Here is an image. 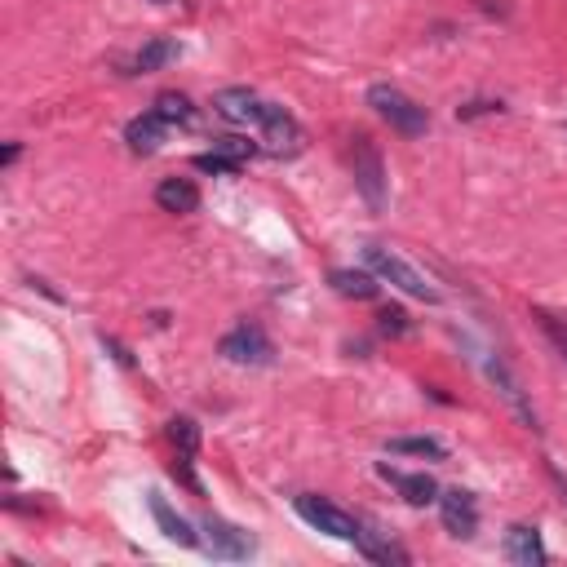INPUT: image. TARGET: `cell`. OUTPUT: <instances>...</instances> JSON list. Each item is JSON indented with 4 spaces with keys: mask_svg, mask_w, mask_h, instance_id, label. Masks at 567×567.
Returning <instances> with one entry per match:
<instances>
[{
    "mask_svg": "<svg viewBox=\"0 0 567 567\" xmlns=\"http://www.w3.org/2000/svg\"><path fill=\"white\" fill-rule=\"evenodd\" d=\"M364 266L377 275V280L395 284L399 293L417 297V302H430V306L439 302V288L430 284L426 275H421L412 262H404V257H399V253H390V249H381V244H368V249H364Z\"/></svg>",
    "mask_w": 567,
    "mask_h": 567,
    "instance_id": "cell-1",
    "label": "cell"
},
{
    "mask_svg": "<svg viewBox=\"0 0 567 567\" xmlns=\"http://www.w3.org/2000/svg\"><path fill=\"white\" fill-rule=\"evenodd\" d=\"M368 107H373L395 133H404V138H421V133L430 129L426 107H417V102H412L404 89H395V85H373V89H368Z\"/></svg>",
    "mask_w": 567,
    "mask_h": 567,
    "instance_id": "cell-2",
    "label": "cell"
},
{
    "mask_svg": "<svg viewBox=\"0 0 567 567\" xmlns=\"http://www.w3.org/2000/svg\"><path fill=\"white\" fill-rule=\"evenodd\" d=\"M350 169H355V187L368 200V209H386V164H381L373 138H364V133L350 142Z\"/></svg>",
    "mask_w": 567,
    "mask_h": 567,
    "instance_id": "cell-3",
    "label": "cell"
},
{
    "mask_svg": "<svg viewBox=\"0 0 567 567\" xmlns=\"http://www.w3.org/2000/svg\"><path fill=\"white\" fill-rule=\"evenodd\" d=\"M297 514H302L306 523H311L315 532H324V536H337V541H355L359 528L364 523L355 519V514H346L342 505H333L328 497H315V492H306V497H297Z\"/></svg>",
    "mask_w": 567,
    "mask_h": 567,
    "instance_id": "cell-4",
    "label": "cell"
},
{
    "mask_svg": "<svg viewBox=\"0 0 567 567\" xmlns=\"http://www.w3.org/2000/svg\"><path fill=\"white\" fill-rule=\"evenodd\" d=\"M257 133H262V147L271 151V156H297L302 142H306V133L293 120V111L275 107V102H266L262 120H257Z\"/></svg>",
    "mask_w": 567,
    "mask_h": 567,
    "instance_id": "cell-5",
    "label": "cell"
},
{
    "mask_svg": "<svg viewBox=\"0 0 567 567\" xmlns=\"http://www.w3.org/2000/svg\"><path fill=\"white\" fill-rule=\"evenodd\" d=\"M218 350L231 364H244V368H262V364H271L275 359V346H271V337L262 333L257 324H240V328H231V333L218 342Z\"/></svg>",
    "mask_w": 567,
    "mask_h": 567,
    "instance_id": "cell-6",
    "label": "cell"
},
{
    "mask_svg": "<svg viewBox=\"0 0 567 567\" xmlns=\"http://www.w3.org/2000/svg\"><path fill=\"white\" fill-rule=\"evenodd\" d=\"M204 550L213 554V559H231V563H240V559H253L257 554V541L244 528H235V523H226L218 519V514H209L204 519Z\"/></svg>",
    "mask_w": 567,
    "mask_h": 567,
    "instance_id": "cell-7",
    "label": "cell"
},
{
    "mask_svg": "<svg viewBox=\"0 0 567 567\" xmlns=\"http://www.w3.org/2000/svg\"><path fill=\"white\" fill-rule=\"evenodd\" d=\"M439 519L457 541H470L479 532V505H474L470 492L448 488V492H439Z\"/></svg>",
    "mask_w": 567,
    "mask_h": 567,
    "instance_id": "cell-8",
    "label": "cell"
},
{
    "mask_svg": "<svg viewBox=\"0 0 567 567\" xmlns=\"http://www.w3.org/2000/svg\"><path fill=\"white\" fill-rule=\"evenodd\" d=\"M213 111H218L226 125H257L262 111H266V102L257 98L253 89L235 85V89H218V94H213Z\"/></svg>",
    "mask_w": 567,
    "mask_h": 567,
    "instance_id": "cell-9",
    "label": "cell"
},
{
    "mask_svg": "<svg viewBox=\"0 0 567 567\" xmlns=\"http://www.w3.org/2000/svg\"><path fill=\"white\" fill-rule=\"evenodd\" d=\"M505 559L510 563H519V567H541L550 554H545V541H541V532L532 528V523H514L510 532H505Z\"/></svg>",
    "mask_w": 567,
    "mask_h": 567,
    "instance_id": "cell-10",
    "label": "cell"
},
{
    "mask_svg": "<svg viewBox=\"0 0 567 567\" xmlns=\"http://www.w3.org/2000/svg\"><path fill=\"white\" fill-rule=\"evenodd\" d=\"M377 474L386 483H395L399 497H404L408 505H435L439 501V483L430 479V474H404V470H395V466H377Z\"/></svg>",
    "mask_w": 567,
    "mask_h": 567,
    "instance_id": "cell-11",
    "label": "cell"
},
{
    "mask_svg": "<svg viewBox=\"0 0 567 567\" xmlns=\"http://www.w3.org/2000/svg\"><path fill=\"white\" fill-rule=\"evenodd\" d=\"M164 138H169V120H160L156 111H147V116L129 120V129H125L129 151H138V156H156V151L164 147Z\"/></svg>",
    "mask_w": 567,
    "mask_h": 567,
    "instance_id": "cell-12",
    "label": "cell"
},
{
    "mask_svg": "<svg viewBox=\"0 0 567 567\" xmlns=\"http://www.w3.org/2000/svg\"><path fill=\"white\" fill-rule=\"evenodd\" d=\"M147 505H151V519L160 523V532L169 536L173 545H187V550H191V545H200V532H195L191 523L182 519V514H178V510H173L169 501L160 497V492H151V497H147Z\"/></svg>",
    "mask_w": 567,
    "mask_h": 567,
    "instance_id": "cell-13",
    "label": "cell"
},
{
    "mask_svg": "<svg viewBox=\"0 0 567 567\" xmlns=\"http://www.w3.org/2000/svg\"><path fill=\"white\" fill-rule=\"evenodd\" d=\"M156 204L164 213H195L200 209V187L191 178H164L156 187Z\"/></svg>",
    "mask_w": 567,
    "mask_h": 567,
    "instance_id": "cell-14",
    "label": "cell"
},
{
    "mask_svg": "<svg viewBox=\"0 0 567 567\" xmlns=\"http://www.w3.org/2000/svg\"><path fill=\"white\" fill-rule=\"evenodd\" d=\"M355 545H359V554L364 559H373V563H395V567H404L408 563V550L404 545H395L386 532H377V528H359V536H355Z\"/></svg>",
    "mask_w": 567,
    "mask_h": 567,
    "instance_id": "cell-15",
    "label": "cell"
},
{
    "mask_svg": "<svg viewBox=\"0 0 567 567\" xmlns=\"http://www.w3.org/2000/svg\"><path fill=\"white\" fill-rule=\"evenodd\" d=\"M488 377H492V381H497V390H501V395H505V399H510V408H514V412H519V417H523V421H528V426L536 430V412H532V404H528V395H523V386H519V377H514V373H510V368H505V364H501V359H488Z\"/></svg>",
    "mask_w": 567,
    "mask_h": 567,
    "instance_id": "cell-16",
    "label": "cell"
},
{
    "mask_svg": "<svg viewBox=\"0 0 567 567\" xmlns=\"http://www.w3.org/2000/svg\"><path fill=\"white\" fill-rule=\"evenodd\" d=\"M328 284H333L342 297H355V302H373V297H377V275L373 271H350V266H337V271L328 275Z\"/></svg>",
    "mask_w": 567,
    "mask_h": 567,
    "instance_id": "cell-17",
    "label": "cell"
},
{
    "mask_svg": "<svg viewBox=\"0 0 567 567\" xmlns=\"http://www.w3.org/2000/svg\"><path fill=\"white\" fill-rule=\"evenodd\" d=\"M178 54H182V45H178V40H151V45H142V49H138V58H133V67H138L142 76H147V71L169 67Z\"/></svg>",
    "mask_w": 567,
    "mask_h": 567,
    "instance_id": "cell-18",
    "label": "cell"
},
{
    "mask_svg": "<svg viewBox=\"0 0 567 567\" xmlns=\"http://www.w3.org/2000/svg\"><path fill=\"white\" fill-rule=\"evenodd\" d=\"M390 452L395 457H430V461H443V443L435 435H404V439H390Z\"/></svg>",
    "mask_w": 567,
    "mask_h": 567,
    "instance_id": "cell-19",
    "label": "cell"
},
{
    "mask_svg": "<svg viewBox=\"0 0 567 567\" xmlns=\"http://www.w3.org/2000/svg\"><path fill=\"white\" fill-rule=\"evenodd\" d=\"M156 111L160 120H169V125H191L195 120V107H191V98L187 94H173V89H164V94L156 98Z\"/></svg>",
    "mask_w": 567,
    "mask_h": 567,
    "instance_id": "cell-20",
    "label": "cell"
},
{
    "mask_svg": "<svg viewBox=\"0 0 567 567\" xmlns=\"http://www.w3.org/2000/svg\"><path fill=\"white\" fill-rule=\"evenodd\" d=\"M169 439H173V448L178 452H191V457L200 452V426H195L191 417H173L169 421Z\"/></svg>",
    "mask_w": 567,
    "mask_h": 567,
    "instance_id": "cell-21",
    "label": "cell"
},
{
    "mask_svg": "<svg viewBox=\"0 0 567 567\" xmlns=\"http://www.w3.org/2000/svg\"><path fill=\"white\" fill-rule=\"evenodd\" d=\"M191 164H195L200 173H222V178H235L244 160H231V156H222V151H204V156H195Z\"/></svg>",
    "mask_w": 567,
    "mask_h": 567,
    "instance_id": "cell-22",
    "label": "cell"
},
{
    "mask_svg": "<svg viewBox=\"0 0 567 567\" xmlns=\"http://www.w3.org/2000/svg\"><path fill=\"white\" fill-rule=\"evenodd\" d=\"M377 328H381L386 337H404V333H408V315L399 311V306H386V311L377 315Z\"/></svg>",
    "mask_w": 567,
    "mask_h": 567,
    "instance_id": "cell-23",
    "label": "cell"
},
{
    "mask_svg": "<svg viewBox=\"0 0 567 567\" xmlns=\"http://www.w3.org/2000/svg\"><path fill=\"white\" fill-rule=\"evenodd\" d=\"M213 151H222V156H231V160H249L253 156V142H244V138H218L213 142Z\"/></svg>",
    "mask_w": 567,
    "mask_h": 567,
    "instance_id": "cell-24",
    "label": "cell"
},
{
    "mask_svg": "<svg viewBox=\"0 0 567 567\" xmlns=\"http://www.w3.org/2000/svg\"><path fill=\"white\" fill-rule=\"evenodd\" d=\"M191 452H178V461H173V479H182V483H187V488L191 492H200V479H195V470H191Z\"/></svg>",
    "mask_w": 567,
    "mask_h": 567,
    "instance_id": "cell-25",
    "label": "cell"
},
{
    "mask_svg": "<svg viewBox=\"0 0 567 567\" xmlns=\"http://www.w3.org/2000/svg\"><path fill=\"white\" fill-rule=\"evenodd\" d=\"M541 328H545V333L554 337V346H559V350H563V359H567V324H563V319H554V315H541Z\"/></svg>",
    "mask_w": 567,
    "mask_h": 567,
    "instance_id": "cell-26",
    "label": "cell"
},
{
    "mask_svg": "<svg viewBox=\"0 0 567 567\" xmlns=\"http://www.w3.org/2000/svg\"><path fill=\"white\" fill-rule=\"evenodd\" d=\"M488 111H501V102H470V107H457V116L470 120V116H488Z\"/></svg>",
    "mask_w": 567,
    "mask_h": 567,
    "instance_id": "cell-27",
    "label": "cell"
},
{
    "mask_svg": "<svg viewBox=\"0 0 567 567\" xmlns=\"http://www.w3.org/2000/svg\"><path fill=\"white\" fill-rule=\"evenodd\" d=\"M102 342H107V337H102ZM111 346V355H116L120 359V364H133V355H129V350L125 346H120V342H107Z\"/></svg>",
    "mask_w": 567,
    "mask_h": 567,
    "instance_id": "cell-28",
    "label": "cell"
},
{
    "mask_svg": "<svg viewBox=\"0 0 567 567\" xmlns=\"http://www.w3.org/2000/svg\"><path fill=\"white\" fill-rule=\"evenodd\" d=\"M18 151H23V147H18V142H9V147H5V156H0V164H5V169H9V164L18 160Z\"/></svg>",
    "mask_w": 567,
    "mask_h": 567,
    "instance_id": "cell-29",
    "label": "cell"
},
{
    "mask_svg": "<svg viewBox=\"0 0 567 567\" xmlns=\"http://www.w3.org/2000/svg\"><path fill=\"white\" fill-rule=\"evenodd\" d=\"M554 479H559V474H554ZM559 488H563V501H567V479H559Z\"/></svg>",
    "mask_w": 567,
    "mask_h": 567,
    "instance_id": "cell-30",
    "label": "cell"
}]
</instances>
